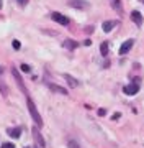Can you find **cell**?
Listing matches in <instances>:
<instances>
[{"label": "cell", "instance_id": "6da1fadb", "mask_svg": "<svg viewBox=\"0 0 144 148\" xmlns=\"http://www.w3.org/2000/svg\"><path fill=\"white\" fill-rule=\"evenodd\" d=\"M26 106H28V110H30V114H31L34 123H36L38 127H43V119H41V115H39V112H38L36 106H34V102L31 101L30 95H26Z\"/></svg>", "mask_w": 144, "mask_h": 148}, {"label": "cell", "instance_id": "7a4b0ae2", "mask_svg": "<svg viewBox=\"0 0 144 148\" xmlns=\"http://www.w3.org/2000/svg\"><path fill=\"white\" fill-rule=\"evenodd\" d=\"M67 5L72 7V8H80V10H85L89 8V2L87 0H67Z\"/></svg>", "mask_w": 144, "mask_h": 148}, {"label": "cell", "instance_id": "3957f363", "mask_svg": "<svg viewBox=\"0 0 144 148\" xmlns=\"http://www.w3.org/2000/svg\"><path fill=\"white\" fill-rule=\"evenodd\" d=\"M51 18H53L54 21H57L59 25H62V27H67L70 21L67 16H64L62 13H59V12H53V15H51Z\"/></svg>", "mask_w": 144, "mask_h": 148}, {"label": "cell", "instance_id": "277c9868", "mask_svg": "<svg viewBox=\"0 0 144 148\" xmlns=\"http://www.w3.org/2000/svg\"><path fill=\"white\" fill-rule=\"evenodd\" d=\"M33 138H34V142H36V145H38L39 148H44V147H46V142H44L43 135L39 133V130H38V128H33Z\"/></svg>", "mask_w": 144, "mask_h": 148}, {"label": "cell", "instance_id": "5b68a950", "mask_svg": "<svg viewBox=\"0 0 144 148\" xmlns=\"http://www.w3.org/2000/svg\"><path fill=\"white\" fill-rule=\"evenodd\" d=\"M138 90H139V84H128V86H124L123 87V92L126 95H134V94H138Z\"/></svg>", "mask_w": 144, "mask_h": 148}, {"label": "cell", "instance_id": "8992f818", "mask_svg": "<svg viewBox=\"0 0 144 148\" xmlns=\"http://www.w3.org/2000/svg\"><path fill=\"white\" fill-rule=\"evenodd\" d=\"M133 45H134V40H126V41L120 46V54H126L129 49L133 48Z\"/></svg>", "mask_w": 144, "mask_h": 148}, {"label": "cell", "instance_id": "52a82bcc", "mask_svg": "<svg viewBox=\"0 0 144 148\" xmlns=\"http://www.w3.org/2000/svg\"><path fill=\"white\" fill-rule=\"evenodd\" d=\"M62 45H64L66 49H69V51H74V49H77V48H79L80 43H77L75 40H66V41L62 43Z\"/></svg>", "mask_w": 144, "mask_h": 148}, {"label": "cell", "instance_id": "ba28073f", "mask_svg": "<svg viewBox=\"0 0 144 148\" xmlns=\"http://www.w3.org/2000/svg\"><path fill=\"white\" fill-rule=\"evenodd\" d=\"M118 25V20H112V21H103V25H101V28H103V32L108 33V32H112L113 28Z\"/></svg>", "mask_w": 144, "mask_h": 148}, {"label": "cell", "instance_id": "9c48e42d", "mask_svg": "<svg viewBox=\"0 0 144 148\" xmlns=\"http://www.w3.org/2000/svg\"><path fill=\"white\" fill-rule=\"evenodd\" d=\"M131 20H133L134 23L138 25V27H141V25H143V15H141V13H139L138 10L131 12Z\"/></svg>", "mask_w": 144, "mask_h": 148}, {"label": "cell", "instance_id": "30bf717a", "mask_svg": "<svg viewBox=\"0 0 144 148\" xmlns=\"http://www.w3.org/2000/svg\"><path fill=\"white\" fill-rule=\"evenodd\" d=\"M48 87L53 90V92H57V94H61V95H67V89H62V87H59V86H56V84L48 82Z\"/></svg>", "mask_w": 144, "mask_h": 148}, {"label": "cell", "instance_id": "8fae6325", "mask_svg": "<svg viewBox=\"0 0 144 148\" xmlns=\"http://www.w3.org/2000/svg\"><path fill=\"white\" fill-rule=\"evenodd\" d=\"M110 3H112L113 10H115V12H118V13L121 15V13H123V5H121V0H110Z\"/></svg>", "mask_w": 144, "mask_h": 148}, {"label": "cell", "instance_id": "7c38bea8", "mask_svg": "<svg viewBox=\"0 0 144 148\" xmlns=\"http://www.w3.org/2000/svg\"><path fill=\"white\" fill-rule=\"evenodd\" d=\"M11 74H13V77H15L16 81H18V86H20V89L25 90V86H23V81H22V76H20V73H18V69H11Z\"/></svg>", "mask_w": 144, "mask_h": 148}, {"label": "cell", "instance_id": "4fadbf2b", "mask_svg": "<svg viewBox=\"0 0 144 148\" xmlns=\"http://www.w3.org/2000/svg\"><path fill=\"white\" fill-rule=\"evenodd\" d=\"M7 133H8L11 138H20V135H22V128H20V127H16V128H8V130H7Z\"/></svg>", "mask_w": 144, "mask_h": 148}, {"label": "cell", "instance_id": "5bb4252c", "mask_svg": "<svg viewBox=\"0 0 144 148\" xmlns=\"http://www.w3.org/2000/svg\"><path fill=\"white\" fill-rule=\"evenodd\" d=\"M64 79L67 81V84H69L70 87H77V86H79V81L75 79V77H72L70 74H64Z\"/></svg>", "mask_w": 144, "mask_h": 148}, {"label": "cell", "instance_id": "9a60e30c", "mask_svg": "<svg viewBox=\"0 0 144 148\" xmlns=\"http://www.w3.org/2000/svg\"><path fill=\"white\" fill-rule=\"evenodd\" d=\"M108 51H110V46H108L107 41H103V43L100 45V53H101V56H107Z\"/></svg>", "mask_w": 144, "mask_h": 148}, {"label": "cell", "instance_id": "2e32d148", "mask_svg": "<svg viewBox=\"0 0 144 148\" xmlns=\"http://www.w3.org/2000/svg\"><path fill=\"white\" fill-rule=\"evenodd\" d=\"M67 148H80V145L75 142V140H69V142H67Z\"/></svg>", "mask_w": 144, "mask_h": 148}, {"label": "cell", "instance_id": "e0dca14e", "mask_svg": "<svg viewBox=\"0 0 144 148\" xmlns=\"http://www.w3.org/2000/svg\"><path fill=\"white\" fill-rule=\"evenodd\" d=\"M0 92H2V94L5 95V97L8 95V89H7V86L3 84V82H0Z\"/></svg>", "mask_w": 144, "mask_h": 148}, {"label": "cell", "instance_id": "ac0fdd59", "mask_svg": "<svg viewBox=\"0 0 144 148\" xmlns=\"http://www.w3.org/2000/svg\"><path fill=\"white\" fill-rule=\"evenodd\" d=\"M11 46H13V49H20V46H22V45H20V41H18V40H13V41H11Z\"/></svg>", "mask_w": 144, "mask_h": 148}, {"label": "cell", "instance_id": "d6986e66", "mask_svg": "<svg viewBox=\"0 0 144 148\" xmlns=\"http://www.w3.org/2000/svg\"><path fill=\"white\" fill-rule=\"evenodd\" d=\"M22 71L23 73H31V68H30L28 64H22Z\"/></svg>", "mask_w": 144, "mask_h": 148}, {"label": "cell", "instance_id": "ffe728a7", "mask_svg": "<svg viewBox=\"0 0 144 148\" xmlns=\"http://www.w3.org/2000/svg\"><path fill=\"white\" fill-rule=\"evenodd\" d=\"M2 148H15L13 143H2Z\"/></svg>", "mask_w": 144, "mask_h": 148}, {"label": "cell", "instance_id": "44dd1931", "mask_svg": "<svg viewBox=\"0 0 144 148\" xmlns=\"http://www.w3.org/2000/svg\"><path fill=\"white\" fill-rule=\"evenodd\" d=\"M105 114H107V110H105V109H98V115H100V117H103Z\"/></svg>", "mask_w": 144, "mask_h": 148}, {"label": "cell", "instance_id": "7402d4cb", "mask_svg": "<svg viewBox=\"0 0 144 148\" xmlns=\"http://www.w3.org/2000/svg\"><path fill=\"white\" fill-rule=\"evenodd\" d=\"M18 3L20 5H25V3H28V0H18Z\"/></svg>", "mask_w": 144, "mask_h": 148}, {"label": "cell", "instance_id": "603a6c76", "mask_svg": "<svg viewBox=\"0 0 144 148\" xmlns=\"http://www.w3.org/2000/svg\"><path fill=\"white\" fill-rule=\"evenodd\" d=\"M84 45H85V46H90L92 43H90V40H85V41H84Z\"/></svg>", "mask_w": 144, "mask_h": 148}, {"label": "cell", "instance_id": "cb8c5ba5", "mask_svg": "<svg viewBox=\"0 0 144 148\" xmlns=\"http://www.w3.org/2000/svg\"><path fill=\"white\" fill-rule=\"evenodd\" d=\"M2 74H3V68H2V66H0V76H2Z\"/></svg>", "mask_w": 144, "mask_h": 148}, {"label": "cell", "instance_id": "d4e9b609", "mask_svg": "<svg viewBox=\"0 0 144 148\" xmlns=\"http://www.w3.org/2000/svg\"><path fill=\"white\" fill-rule=\"evenodd\" d=\"M2 5H3V3H2V0H0V8H2Z\"/></svg>", "mask_w": 144, "mask_h": 148}, {"label": "cell", "instance_id": "484cf974", "mask_svg": "<svg viewBox=\"0 0 144 148\" xmlns=\"http://www.w3.org/2000/svg\"><path fill=\"white\" fill-rule=\"evenodd\" d=\"M34 148H39V147H38V145H36V147H34Z\"/></svg>", "mask_w": 144, "mask_h": 148}, {"label": "cell", "instance_id": "4316f807", "mask_svg": "<svg viewBox=\"0 0 144 148\" xmlns=\"http://www.w3.org/2000/svg\"><path fill=\"white\" fill-rule=\"evenodd\" d=\"M25 148H30V147H25Z\"/></svg>", "mask_w": 144, "mask_h": 148}]
</instances>
